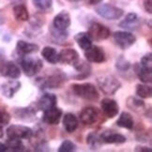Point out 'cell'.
<instances>
[{"mask_svg":"<svg viewBox=\"0 0 152 152\" xmlns=\"http://www.w3.org/2000/svg\"><path fill=\"white\" fill-rule=\"evenodd\" d=\"M77 147H76V145L71 141V140H65V141H63L62 144L60 145V147L58 148V151L59 152H72V151H75Z\"/></svg>","mask_w":152,"mask_h":152,"instance_id":"obj_36","label":"cell"},{"mask_svg":"<svg viewBox=\"0 0 152 152\" xmlns=\"http://www.w3.org/2000/svg\"><path fill=\"white\" fill-rule=\"evenodd\" d=\"M136 95L142 99H148L151 98L152 89L151 86H148V84H138L136 86Z\"/></svg>","mask_w":152,"mask_h":152,"instance_id":"obj_31","label":"cell"},{"mask_svg":"<svg viewBox=\"0 0 152 152\" xmlns=\"http://www.w3.org/2000/svg\"><path fill=\"white\" fill-rule=\"evenodd\" d=\"M7 148L10 151H24L25 145L20 139H9L7 141Z\"/></svg>","mask_w":152,"mask_h":152,"instance_id":"obj_32","label":"cell"},{"mask_svg":"<svg viewBox=\"0 0 152 152\" xmlns=\"http://www.w3.org/2000/svg\"><path fill=\"white\" fill-rule=\"evenodd\" d=\"M79 60H80V56L78 52L72 48L64 49L58 54V62H60L62 64L73 66Z\"/></svg>","mask_w":152,"mask_h":152,"instance_id":"obj_15","label":"cell"},{"mask_svg":"<svg viewBox=\"0 0 152 152\" xmlns=\"http://www.w3.org/2000/svg\"><path fill=\"white\" fill-rule=\"evenodd\" d=\"M33 133L32 129L23 125H11L7 129L9 139H30Z\"/></svg>","mask_w":152,"mask_h":152,"instance_id":"obj_7","label":"cell"},{"mask_svg":"<svg viewBox=\"0 0 152 152\" xmlns=\"http://www.w3.org/2000/svg\"><path fill=\"white\" fill-rule=\"evenodd\" d=\"M141 66H143L145 69L152 71V54L151 53H148L145 54L141 59Z\"/></svg>","mask_w":152,"mask_h":152,"instance_id":"obj_37","label":"cell"},{"mask_svg":"<svg viewBox=\"0 0 152 152\" xmlns=\"http://www.w3.org/2000/svg\"><path fill=\"white\" fill-rule=\"evenodd\" d=\"M72 24L71 16L69 13L66 10H62L59 13L55 16L54 20H53V26L55 28L58 30H67Z\"/></svg>","mask_w":152,"mask_h":152,"instance_id":"obj_17","label":"cell"},{"mask_svg":"<svg viewBox=\"0 0 152 152\" xmlns=\"http://www.w3.org/2000/svg\"><path fill=\"white\" fill-rule=\"evenodd\" d=\"M144 8L148 13L152 12V0H144Z\"/></svg>","mask_w":152,"mask_h":152,"instance_id":"obj_39","label":"cell"},{"mask_svg":"<svg viewBox=\"0 0 152 152\" xmlns=\"http://www.w3.org/2000/svg\"><path fill=\"white\" fill-rule=\"evenodd\" d=\"M86 144L91 150L99 149L102 145V140L101 136L95 132H89L86 136Z\"/></svg>","mask_w":152,"mask_h":152,"instance_id":"obj_28","label":"cell"},{"mask_svg":"<svg viewBox=\"0 0 152 152\" xmlns=\"http://www.w3.org/2000/svg\"><path fill=\"white\" fill-rule=\"evenodd\" d=\"M0 74L10 79H18L21 76V69L12 61H4L0 66Z\"/></svg>","mask_w":152,"mask_h":152,"instance_id":"obj_12","label":"cell"},{"mask_svg":"<svg viewBox=\"0 0 152 152\" xmlns=\"http://www.w3.org/2000/svg\"><path fill=\"white\" fill-rule=\"evenodd\" d=\"M5 151H8L7 145H6L5 144L0 143V152H5Z\"/></svg>","mask_w":152,"mask_h":152,"instance_id":"obj_42","label":"cell"},{"mask_svg":"<svg viewBox=\"0 0 152 152\" xmlns=\"http://www.w3.org/2000/svg\"><path fill=\"white\" fill-rule=\"evenodd\" d=\"M3 135H4L3 128H2V126H1V125H0V138H2V137H3Z\"/></svg>","mask_w":152,"mask_h":152,"instance_id":"obj_43","label":"cell"},{"mask_svg":"<svg viewBox=\"0 0 152 152\" xmlns=\"http://www.w3.org/2000/svg\"><path fill=\"white\" fill-rule=\"evenodd\" d=\"M138 16L134 12L128 13L125 17V19L119 23V26L126 29H132L136 26V24L138 23Z\"/></svg>","mask_w":152,"mask_h":152,"instance_id":"obj_30","label":"cell"},{"mask_svg":"<svg viewBox=\"0 0 152 152\" xmlns=\"http://www.w3.org/2000/svg\"><path fill=\"white\" fill-rule=\"evenodd\" d=\"M126 104L129 109L132 110L135 113H145V110H147V106H145L144 101L140 100L136 97L130 96L127 99Z\"/></svg>","mask_w":152,"mask_h":152,"instance_id":"obj_23","label":"cell"},{"mask_svg":"<svg viewBox=\"0 0 152 152\" xmlns=\"http://www.w3.org/2000/svg\"><path fill=\"white\" fill-rule=\"evenodd\" d=\"M116 125L120 128L127 129V130H132L134 127V120L132 115L128 112H122L118 119L116 120Z\"/></svg>","mask_w":152,"mask_h":152,"instance_id":"obj_24","label":"cell"},{"mask_svg":"<svg viewBox=\"0 0 152 152\" xmlns=\"http://www.w3.org/2000/svg\"><path fill=\"white\" fill-rule=\"evenodd\" d=\"M75 42L82 50H86L92 45V39L87 32H80L74 36Z\"/></svg>","mask_w":152,"mask_h":152,"instance_id":"obj_26","label":"cell"},{"mask_svg":"<svg viewBox=\"0 0 152 152\" xmlns=\"http://www.w3.org/2000/svg\"><path fill=\"white\" fill-rule=\"evenodd\" d=\"M132 64L131 62L127 60L123 56H120L115 62V68L119 72H128L131 69Z\"/></svg>","mask_w":152,"mask_h":152,"instance_id":"obj_34","label":"cell"},{"mask_svg":"<svg viewBox=\"0 0 152 152\" xmlns=\"http://www.w3.org/2000/svg\"><path fill=\"white\" fill-rule=\"evenodd\" d=\"M34 6L42 11H47L51 10L53 6V0H32Z\"/></svg>","mask_w":152,"mask_h":152,"instance_id":"obj_35","label":"cell"},{"mask_svg":"<svg viewBox=\"0 0 152 152\" xmlns=\"http://www.w3.org/2000/svg\"><path fill=\"white\" fill-rule=\"evenodd\" d=\"M57 98L52 93H45L39 99V101L35 103L38 111H46L56 105Z\"/></svg>","mask_w":152,"mask_h":152,"instance_id":"obj_18","label":"cell"},{"mask_svg":"<svg viewBox=\"0 0 152 152\" xmlns=\"http://www.w3.org/2000/svg\"><path fill=\"white\" fill-rule=\"evenodd\" d=\"M99 88L105 95H114L121 87L120 81L114 75H102L97 78Z\"/></svg>","mask_w":152,"mask_h":152,"instance_id":"obj_3","label":"cell"},{"mask_svg":"<svg viewBox=\"0 0 152 152\" xmlns=\"http://www.w3.org/2000/svg\"><path fill=\"white\" fill-rule=\"evenodd\" d=\"M37 112H38V109L36 107V104L33 103L27 107L14 109V115L16 116V118H18V119L31 122L36 118Z\"/></svg>","mask_w":152,"mask_h":152,"instance_id":"obj_9","label":"cell"},{"mask_svg":"<svg viewBox=\"0 0 152 152\" xmlns=\"http://www.w3.org/2000/svg\"><path fill=\"white\" fill-rule=\"evenodd\" d=\"M62 115V110L56 106H54L48 110L43 111L42 121L48 125H57L60 122Z\"/></svg>","mask_w":152,"mask_h":152,"instance_id":"obj_14","label":"cell"},{"mask_svg":"<svg viewBox=\"0 0 152 152\" xmlns=\"http://www.w3.org/2000/svg\"><path fill=\"white\" fill-rule=\"evenodd\" d=\"M50 32L52 34V37L54 38L55 42H61V40H65L69 37V32L67 30H58L54 26H51Z\"/></svg>","mask_w":152,"mask_h":152,"instance_id":"obj_33","label":"cell"},{"mask_svg":"<svg viewBox=\"0 0 152 152\" xmlns=\"http://www.w3.org/2000/svg\"><path fill=\"white\" fill-rule=\"evenodd\" d=\"M78 119L72 113H67L63 116V127L69 133H72L78 128Z\"/></svg>","mask_w":152,"mask_h":152,"instance_id":"obj_22","label":"cell"},{"mask_svg":"<svg viewBox=\"0 0 152 152\" xmlns=\"http://www.w3.org/2000/svg\"><path fill=\"white\" fill-rule=\"evenodd\" d=\"M85 56L90 63H102L105 61V53L102 48L97 45H91L85 50Z\"/></svg>","mask_w":152,"mask_h":152,"instance_id":"obj_11","label":"cell"},{"mask_svg":"<svg viewBox=\"0 0 152 152\" xmlns=\"http://www.w3.org/2000/svg\"><path fill=\"white\" fill-rule=\"evenodd\" d=\"M99 118V111L93 106L86 107L80 113V121L86 126L94 125L98 122Z\"/></svg>","mask_w":152,"mask_h":152,"instance_id":"obj_10","label":"cell"},{"mask_svg":"<svg viewBox=\"0 0 152 152\" xmlns=\"http://www.w3.org/2000/svg\"><path fill=\"white\" fill-rule=\"evenodd\" d=\"M42 56L50 64H56L58 62V53L51 46H45L42 50Z\"/></svg>","mask_w":152,"mask_h":152,"instance_id":"obj_27","label":"cell"},{"mask_svg":"<svg viewBox=\"0 0 152 152\" xmlns=\"http://www.w3.org/2000/svg\"><path fill=\"white\" fill-rule=\"evenodd\" d=\"M135 151L138 152H151L152 149L149 147H144V145H136L135 148H134Z\"/></svg>","mask_w":152,"mask_h":152,"instance_id":"obj_40","label":"cell"},{"mask_svg":"<svg viewBox=\"0 0 152 152\" xmlns=\"http://www.w3.org/2000/svg\"><path fill=\"white\" fill-rule=\"evenodd\" d=\"M87 33L90 36L91 39L96 40V42L107 39L111 35L110 29L107 26L100 24V23H93L89 26Z\"/></svg>","mask_w":152,"mask_h":152,"instance_id":"obj_8","label":"cell"},{"mask_svg":"<svg viewBox=\"0 0 152 152\" xmlns=\"http://www.w3.org/2000/svg\"><path fill=\"white\" fill-rule=\"evenodd\" d=\"M19 61L23 72L28 77H33L38 74L43 67V62L39 57L21 56Z\"/></svg>","mask_w":152,"mask_h":152,"instance_id":"obj_4","label":"cell"},{"mask_svg":"<svg viewBox=\"0 0 152 152\" xmlns=\"http://www.w3.org/2000/svg\"><path fill=\"white\" fill-rule=\"evenodd\" d=\"M69 2H75V1H78V0H68Z\"/></svg>","mask_w":152,"mask_h":152,"instance_id":"obj_44","label":"cell"},{"mask_svg":"<svg viewBox=\"0 0 152 152\" xmlns=\"http://www.w3.org/2000/svg\"><path fill=\"white\" fill-rule=\"evenodd\" d=\"M73 67L79 73V75L76 76L77 79H85L86 77H89L91 74V66L86 61L79 60L75 65H73Z\"/></svg>","mask_w":152,"mask_h":152,"instance_id":"obj_25","label":"cell"},{"mask_svg":"<svg viewBox=\"0 0 152 152\" xmlns=\"http://www.w3.org/2000/svg\"><path fill=\"white\" fill-rule=\"evenodd\" d=\"M10 115L8 112H6V111L0 110V125L2 127L6 126L10 123Z\"/></svg>","mask_w":152,"mask_h":152,"instance_id":"obj_38","label":"cell"},{"mask_svg":"<svg viewBox=\"0 0 152 152\" xmlns=\"http://www.w3.org/2000/svg\"><path fill=\"white\" fill-rule=\"evenodd\" d=\"M100 136L102 142L106 144H123L127 141L126 136H124L123 134L112 131L103 132Z\"/></svg>","mask_w":152,"mask_h":152,"instance_id":"obj_19","label":"cell"},{"mask_svg":"<svg viewBox=\"0 0 152 152\" xmlns=\"http://www.w3.org/2000/svg\"><path fill=\"white\" fill-rule=\"evenodd\" d=\"M13 15L16 20L21 22H26L29 20V13L25 5H16L13 8Z\"/></svg>","mask_w":152,"mask_h":152,"instance_id":"obj_29","label":"cell"},{"mask_svg":"<svg viewBox=\"0 0 152 152\" xmlns=\"http://www.w3.org/2000/svg\"><path fill=\"white\" fill-rule=\"evenodd\" d=\"M39 50V46L35 43H30L25 40H18L16 43V52L19 56H28Z\"/></svg>","mask_w":152,"mask_h":152,"instance_id":"obj_20","label":"cell"},{"mask_svg":"<svg viewBox=\"0 0 152 152\" xmlns=\"http://www.w3.org/2000/svg\"><path fill=\"white\" fill-rule=\"evenodd\" d=\"M22 84L19 81H17L15 79H11L7 82L3 83L0 86V91H1L2 95L8 99L13 98L14 95L18 92L21 88Z\"/></svg>","mask_w":152,"mask_h":152,"instance_id":"obj_16","label":"cell"},{"mask_svg":"<svg viewBox=\"0 0 152 152\" xmlns=\"http://www.w3.org/2000/svg\"><path fill=\"white\" fill-rule=\"evenodd\" d=\"M115 44L121 50H127L136 42V37L128 31H115L113 34Z\"/></svg>","mask_w":152,"mask_h":152,"instance_id":"obj_6","label":"cell"},{"mask_svg":"<svg viewBox=\"0 0 152 152\" xmlns=\"http://www.w3.org/2000/svg\"><path fill=\"white\" fill-rule=\"evenodd\" d=\"M101 108L108 118H114L119 112V105L116 101L110 98H104L101 102Z\"/></svg>","mask_w":152,"mask_h":152,"instance_id":"obj_13","label":"cell"},{"mask_svg":"<svg viewBox=\"0 0 152 152\" xmlns=\"http://www.w3.org/2000/svg\"><path fill=\"white\" fill-rule=\"evenodd\" d=\"M86 3H88L89 5H97L99 3H101L102 0H86Z\"/></svg>","mask_w":152,"mask_h":152,"instance_id":"obj_41","label":"cell"},{"mask_svg":"<svg viewBox=\"0 0 152 152\" xmlns=\"http://www.w3.org/2000/svg\"><path fill=\"white\" fill-rule=\"evenodd\" d=\"M71 87L72 92L76 96L84 99L86 101L96 102L100 97V94H99L96 86L90 83L72 84Z\"/></svg>","mask_w":152,"mask_h":152,"instance_id":"obj_2","label":"cell"},{"mask_svg":"<svg viewBox=\"0 0 152 152\" xmlns=\"http://www.w3.org/2000/svg\"><path fill=\"white\" fill-rule=\"evenodd\" d=\"M98 15L106 20H118L124 14V10L110 4H102L95 9Z\"/></svg>","mask_w":152,"mask_h":152,"instance_id":"obj_5","label":"cell"},{"mask_svg":"<svg viewBox=\"0 0 152 152\" xmlns=\"http://www.w3.org/2000/svg\"><path fill=\"white\" fill-rule=\"evenodd\" d=\"M67 76L61 69H52L49 73L37 79V84L42 89L60 88L66 83Z\"/></svg>","mask_w":152,"mask_h":152,"instance_id":"obj_1","label":"cell"},{"mask_svg":"<svg viewBox=\"0 0 152 152\" xmlns=\"http://www.w3.org/2000/svg\"><path fill=\"white\" fill-rule=\"evenodd\" d=\"M133 71L143 84H150L152 82V73H151L152 71L145 69L143 66H141V64L139 63L134 64Z\"/></svg>","mask_w":152,"mask_h":152,"instance_id":"obj_21","label":"cell"}]
</instances>
